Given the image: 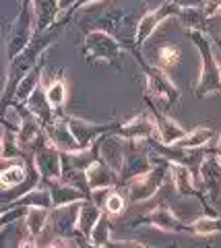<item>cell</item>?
I'll return each mask as SVG.
<instances>
[{
	"mask_svg": "<svg viewBox=\"0 0 221 248\" xmlns=\"http://www.w3.org/2000/svg\"><path fill=\"white\" fill-rule=\"evenodd\" d=\"M167 178H172V161L165 155L157 153L153 155V164H151L147 172L131 178L122 186H124L126 197L131 203H145V201L153 199L163 188V182Z\"/></svg>",
	"mask_w": 221,
	"mask_h": 248,
	"instance_id": "1",
	"label": "cell"
},
{
	"mask_svg": "<svg viewBox=\"0 0 221 248\" xmlns=\"http://www.w3.org/2000/svg\"><path fill=\"white\" fill-rule=\"evenodd\" d=\"M188 37L196 44V48L201 52V58H203V71L199 77V83L194 87V95L205 97V95H213V93L221 95V64L211 50L213 48L211 40H207L201 31H188Z\"/></svg>",
	"mask_w": 221,
	"mask_h": 248,
	"instance_id": "2",
	"label": "cell"
},
{
	"mask_svg": "<svg viewBox=\"0 0 221 248\" xmlns=\"http://www.w3.org/2000/svg\"><path fill=\"white\" fill-rule=\"evenodd\" d=\"M143 75H145V85H147V93L151 99H157L165 110H174L180 102V89L174 85V81L170 79V73L162 71L155 64H149L139 56Z\"/></svg>",
	"mask_w": 221,
	"mask_h": 248,
	"instance_id": "3",
	"label": "cell"
},
{
	"mask_svg": "<svg viewBox=\"0 0 221 248\" xmlns=\"http://www.w3.org/2000/svg\"><path fill=\"white\" fill-rule=\"evenodd\" d=\"M85 60L91 64H116L122 62V46L110 31L95 29L85 35Z\"/></svg>",
	"mask_w": 221,
	"mask_h": 248,
	"instance_id": "4",
	"label": "cell"
},
{
	"mask_svg": "<svg viewBox=\"0 0 221 248\" xmlns=\"http://www.w3.org/2000/svg\"><path fill=\"white\" fill-rule=\"evenodd\" d=\"M180 11H182V6L176 4L174 0H170V2L157 6V9L149 11V13H145L141 17V21H139V25H136V31H134V48H141V46L155 33V29L162 25L165 19L178 17Z\"/></svg>",
	"mask_w": 221,
	"mask_h": 248,
	"instance_id": "5",
	"label": "cell"
},
{
	"mask_svg": "<svg viewBox=\"0 0 221 248\" xmlns=\"http://www.w3.org/2000/svg\"><path fill=\"white\" fill-rule=\"evenodd\" d=\"M33 164L42 176V182L62 178V151L50 139H48V143H44L33 153Z\"/></svg>",
	"mask_w": 221,
	"mask_h": 248,
	"instance_id": "6",
	"label": "cell"
},
{
	"mask_svg": "<svg viewBox=\"0 0 221 248\" xmlns=\"http://www.w3.org/2000/svg\"><path fill=\"white\" fill-rule=\"evenodd\" d=\"M196 176H199V184L205 190L211 201H219L221 197V157L215 153H209L207 157L203 159V164L196 170Z\"/></svg>",
	"mask_w": 221,
	"mask_h": 248,
	"instance_id": "7",
	"label": "cell"
},
{
	"mask_svg": "<svg viewBox=\"0 0 221 248\" xmlns=\"http://www.w3.org/2000/svg\"><path fill=\"white\" fill-rule=\"evenodd\" d=\"M141 223H147V226L157 228L162 232H170V234H174V232H188V223L182 221L167 205H157L153 211L131 221V226H141Z\"/></svg>",
	"mask_w": 221,
	"mask_h": 248,
	"instance_id": "8",
	"label": "cell"
},
{
	"mask_svg": "<svg viewBox=\"0 0 221 248\" xmlns=\"http://www.w3.org/2000/svg\"><path fill=\"white\" fill-rule=\"evenodd\" d=\"M122 139H133V141H159L157 137V124L155 118H151L147 114H136L131 120L122 122L114 130Z\"/></svg>",
	"mask_w": 221,
	"mask_h": 248,
	"instance_id": "9",
	"label": "cell"
},
{
	"mask_svg": "<svg viewBox=\"0 0 221 248\" xmlns=\"http://www.w3.org/2000/svg\"><path fill=\"white\" fill-rule=\"evenodd\" d=\"M147 106H149V110L151 114H153V118H155V124H157V137H159V145H176L180 143L182 139H184L188 135V130H184L180 126V124L172 118V116H167L165 112H162L159 108L153 104V99L147 97Z\"/></svg>",
	"mask_w": 221,
	"mask_h": 248,
	"instance_id": "10",
	"label": "cell"
},
{
	"mask_svg": "<svg viewBox=\"0 0 221 248\" xmlns=\"http://www.w3.org/2000/svg\"><path fill=\"white\" fill-rule=\"evenodd\" d=\"M64 120L68 124V128H71L73 137L77 139L81 149H87V147L93 145L102 135L114 133L116 126H118V124H103V126H100V124H93V122L83 120V118H73V116H68V118H64Z\"/></svg>",
	"mask_w": 221,
	"mask_h": 248,
	"instance_id": "11",
	"label": "cell"
},
{
	"mask_svg": "<svg viewBox=\"0 0 221 248\" xmlns=\"http://www.w3.org/2000/svg\"><path fill=\"white\" fill-rule=\"evenodd\" d=\"M87 184L91 192L93 190H102V188H116L120 184V174L114 170L105 159H95L87 170Z\"/></svg>",
	"mask_w": 221,
	"mask_h": 248,
	"instance_id": "12",
	"label": "cell"
},
{
	"mask_svg": "<svg viewBox=\"0 0 221 248\" xmlns=\"http://www.w3.org/2000/svg\"><path fill=\"white\" fill-rule=\"evenodd\" d=\"M44 184H48V188H50L52 207H62V205L79 203V201L91 197V195H87L85 190H81L79 186L66 182V180H62V178H56V180H45Z\"/></svg>",
	"mask_w": 221,
	"mask_h": 248,
	"instance_id": "13",
	"label": "cell"
},
{
	"mask_svg": "<svg viewBox=\"0 0 221 248\" xmlns=\"http://www.w3.org/2000/svg\"><path fill=\"white\" fill-rule=\"evenodd\" d=\"M103 213H105V209L97 203V201H93L91 197L83 199L79 203V221H77L79 234L89 240L91 232H93V228L97 226V221L102 219Z\"/></svg>",
	"mask_w": 221,
	"mask_h": 248,
	"instance_id": "14",
	"label": "cell"
},
{
	"mask_svg": "<svg viewBox=\"0 0 221 248\" xmlns=\"http://www.w3.org/2000/svg\"><path fill=\"white\" fill-rule=\"evenodd\" d=\"M44 130H45V135H48L50 141L54 143L62 153H66V151H79L81 149L79 143H77V139L73 137L71 128H68V124H66V120L62 118V116H58V118L52 124H48Z\"/></svg>",
	"mask_w": 221,
	"mask_h": 248,
	"instance_id": "15",
	"label": "cell"
},
{
	"mask_svg": "<svg viewBox=\"0 0 221 248\" xmlns=\"http://www.w3.org/2000/svg\"><path fill=\"white\" fill-rule=\"evenodd\" d=\"M25 106L29 108V112H31L35 118L42 122L44 128L58 118L56 108H52V104L48 102V95H45V87H44L42 83H40V87H37V89L31 93V97L27 99Z\"/></svg>",
	"mask_w": 221,
	"mask_h": 248,
	"instance_id": "16",
	"label": "cell"
},
{
	"mask_svg": "<svg viewBox=\"0 0 221 248\" xmlns=\"http://www.w3.org/2000/svg\"><path fill=\"white\" fill-rule=\"evenodd\" d=\"M42 75H44V58L37 62L33 68H29V71L19 79L17 87H15V91H13V99H15L13 104H27V99L31 97V93L40 87Z\"/></svg>",
	"mask_w": 221,
	"mask_h": 248,
	"instance_id": "17",
	"label": "cell"
},
{
	"mask_svg": "<svg viewBox=\"0 0 221 248\" xmlns=\"http://www.w3.org/2000/svg\"><path fill=\"white\" fill-rule=\"evenodd\" d=\"M29 178V157H21L17 159L13 166L4 164L2 172H0V184H2V190H11L15 186L23 184Z\"/></svg>",
	"mask_w": 221,
	"mask_h": 248,
	"instance_id": "18",
	"label": "cell"
},
{
	"mask_svg": "<svg viewBox=\"0 0 221 248\" xmlns=\"http://www.w3.org/2000/svg\"><path fill=\"white\" fill-rule=\"evenodd\" d=\"M178 19L186 31H201V33H205L209 29L211 15L205 11V6H184L180 11Z\"/></svg>",
	"mask_w": 221,
	"mask_h": 248,
	"instance_id": "19",
	"label": "cell"
},
{
	"mask_svg": "<svg viewBox=\"0 0 221 248\" xmlns=\"http://www.w3.org/2000/svg\"><path fill=\"white\" fill-rule=\"evenodd\" d=\"M31 9L35 15V31H45L48 27H52L60 13L58 0H33Z\"/></svg>",
	"mask_w": 221,
	"mask_h": 248,
	"instance_id": "20",
	"label": "cell"
},
{
	"mask_svg": "<svg viewBox=\"0 0 221 248\" xmlns=\"http://www.w3.org/2000/svg\"><path fill=\"white\" fill-rule=\"evenodd\" d=\"M182 60V52L176 44H170V42H163L153 48V64L159 66L162 71L170 73L174 66H178Z\"/></svg>",
	"mask_w": 221,
	"mask_h": 248,
	"instance_id": "21",
	"label": "cell"
},
{
	"mask_svg": "<svg viewBox=\"0 0 221 248\" xmlns=\"http://www.w3.org/2000/svg\"><path fill=\"white\" fill-rule=\"evenodd\" d=\"M35 205L52 209V195H50L48 184L45 186H33V188H29L23 197H19L17 201H11V203H4L2 207H35Z\"/></svg>",
	"mask_w": 221,
	"mask_h": 248,
	"instance_id": "22",
	"label": "cell"
},
{
	"mask_svg": "<svg viewBox=\"0 0 221 248\" xmlns=\"http://www.w3.org/2000/svg\"><path fill=\"white\" fill-rule=\"evenodd\" d=\"M50 207H27L25 211V226H27V234L33 236V238H40L44 234L45 226L50 223ZM40 242V240H37Z\"/></svg>",
	"mask_w": 221,
	"mask_h": 248,
	"instance_id": "23",
	"label": "cell"
},
{
	"mask_svg": "<svg viewBox=\"0 0 221 248\" xmlns=\"http://www.w3.org/2000/svg\"><path fill=\"white\" fill-rule=\"evenodd\" d=\"M213 139H215V130L196 126L180 143H176V147H182V149H201V147H209L213 143Z\"/></svg>",
	"mask_w": 221,
	"mask_h": 248,
	"instance_id": "24",
	"label": "cell"
},
{
	"mask_svg": "<svg viewBox=\"0 0 221 248\" xmlns=\"http://www.w3.org/2000/svg\"><path fill=\"white\" fill-rule=\"evenodd\" d=\"M188 232L196 236H213V234H221V215H201L199 219L188 223Z\"/></svg>",
	"mask_w": 221,
	"mask_h": 248,
	"instance_id": "25",
	"label": "cell"
},
{
	"mask_svg": "<svg viewBox=\"0 0 221 248\" xmlns=\"http://www.w3.org/2000/svg\"><path fill=\"white\" fill-rule=\"evenodd\" d=\"M45 95H48V102L52 104V108H58L66 102L68 91H66V81L62 79V75H58V79H54L50 85H45Z\"/></svg>",
	"mask_w": 221,
	"mask_h": 248,
	"instance_id": "26",
	"label": "cell"
},
{
	"mask_svg": "<svg viewBox=\"0 0 221 248\" xmlns=\"http://www.w3.org/2000/svg\"><path fill=\"white\" fill-rule=\"evenodd\" d=\"M110 219H108V213L102 215V219L97 221V226L93 228L89 236V244L93 246H110L112 244V236H110Z\"/></svg>",
	"mask_w": 221,
	"mask_h": 248,
	"instance_id": "27",
	"label": "cell"
},
{
	"mask_svg": "<svg viewBox=\"0 0 221 248\" xmlns=\"http://www.w3.org/2000/svg\"><path fill=\"white\" fill-rule=\"evenodd\" d=\"M103 209H105V213H108V215H120L126 209V199L122 197L116 188H112L108 195H105Z\"/></svg>",
	"mask_w": 221,
	"mask_h": 248,
	"instance_id": "28",
	"label": "cell"
},
{
	"mask_svg": "<svg viewBox=\"0 0 221 248\" xmlns=\"http://www.w3.org/2000/svg\"><path fill=\"white\" fill-rule=\"evenodd\" d=\"M205 11H207L211 17L213 15H221V0H205Z\"/></svg>",
	"mask_w": 221,
	"mask_h": 248,
	"instance_id": "29",
	"label": "cell"
},
{
	"mask_svg": "<svg viewBox=\"0 0 221 248\" xmlns=\"http://www.w3.org/2000/svg\"><path fill=\"white\" fill-rule=\"evenodd\" d=\"M174 2L180 4L182 9H184V6H203L205 0H174Z\"/></svg>",
	"mask_w": 221,
	"mask_h": 248,
	"instance_id": "30",
	"label": "cell"
},
{
	"mask_svg": "<svg viewBox=\"0 0 221 248\" xmlns=\"http://www.w3.org/2000/svg\"><path fill=\"white\" fill-rule=\"evenodd\" d=\"M74 4H77V0H58V6H60V13H68V11H71L73 9V6Z\"/></svg>",
	"mask_w": 221,
	"mask_h": 248,
	"instance_id": "31",
	"label": "cell"
},
{
	"mask_svg": "<svg viewBox=\"0 0 221 248\" xmlns=\"http://www.w3.org/2000/svg\"><path fill=\"white\" fill-rule=\"evenodd\" d=\"M91 2H97V0H77V4H74L66 15H71V13H74V11H79V9H83V6H87V4H91Z\"/></svg>",
	"mask_w": 221,
	"mask_h": 248,
	"instance_id": "32",
	"label": "cell"
},
{
	"mask_svg": "<svg viewBox=\"0 0 221 248\" xmlns=\"http://www.w3.org/2000/svg\"><path fill=\"white\" fill-rule=\"evenodd\" d=\"M217 155L221 157V133H219V141H217Z\"/></svg>",
	"mask_w": 221,
	"mask_h": 248,
	"instance_id": "33",
	"label": "cell"
}]
</instances>
